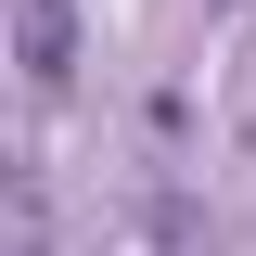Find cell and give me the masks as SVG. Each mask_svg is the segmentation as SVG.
<instances>
[{
	"mask_svg": "<svg viewBox=\"0 0 256 256\" xmlns=\"http://www.w3.org/2000/svg\"><path fill=\"white\" fill-rule=\"evenodd\" d=\"M13 64H26V90L52 102L77 77V0H13Z\"/></svg>",
	"mask_w": 256,
	"mask_h": 256,
	"instance_id": "cell-1",
	"label": "cell"
}]
</instances>
